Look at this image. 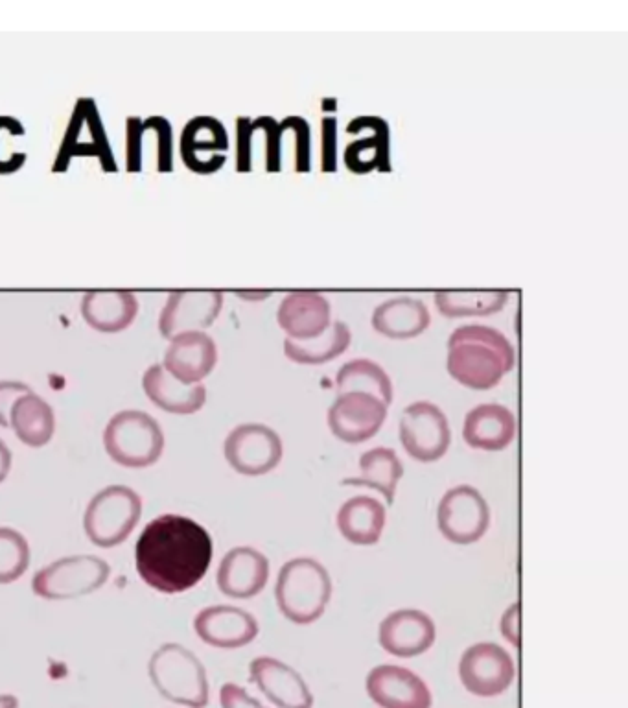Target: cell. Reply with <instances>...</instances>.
Returning a JSON list of instances; mask_svg holds the SVG:
<instances>
[{"instance_id": "cell-15", "label": "cell", "mask_w": 628, "mask_h": 708, "mask_svg": "<svg viewBox=\"0 0 628 708\" xmlns=\"http://www.w3.org/2000/svg\"><path fill=\"white\" fill-rule=\"evenodd\" d=\"M378 640L389 655L411 659L430 651L437 640V627L430 614L420 609H398L382 620Z\"/></svg>"}, {"instance_id": "cell-4", "label": "cell", "mask_w": 628, "mask_h": 708, "mask_svg": "<svg viewBox=\"0 0 628 708\" xmlns=\"http://www.w3.org/2000/svg\"><path fill=\"white\" fill-rule=\"evenodd\" d=\"M148 675L161 697L174 705L205 708L209 705V675L194 651L177 642H166L153 651Z\"/></svg>"}, {"instance_id": "cell-39", "label": "cell", "mask_w": 628, "mask_h": 708, "mask_svg": "<svg viewBox=\"0 0 628 708\" xmlns=\"http://www.w3.org/2000/svg\"><path fill=\"white\" fill-rule=\"evenodd\" d=\"M28 391L30 388L24 382L0 380V426L2 428H10V412H12L13 402Z\"/></svg>"}, {"instance_id": "cell-3", "label": "cell", "mask_w": 628, "mask_h": 708, "mask_svg": "<svg viewBox=\"0 0 628 708\" xmlns=\"http://www.w3.org/2000/svg\"><path fill=\"white\" fill-rule=\"evenodd\" d=\"M332 590L330 574L317 559L295 557L279 570L275 602L286 620L297 626H310L325 614Z\"/></svg>"}, {"instance_id": "cell-23", "label": "cell", "mask_w": 628, "mask_h": 708, "mask_svg": "<svg viewBox=\"0 0 628 708\" xmlns=\"http://www.w3.org/2000/svg\"><path fill=\"white\" fill-rule=\"evenodd\" d=\"M152 139L155 150L157 172L166 174L174 170V133L170 122L164 117H150L142 120L129 117L126 122V168L137 174L144 166V150Z\"/></svg>"}, {"instance_id": "cell-20", "label": "cell", "mask_w": 628, "mask_h": 708, "mask_svg": "<svg viewBox=\"0 0 628 708\" xmlns=\"http://www.w3.org/2000/svg\"><path fill=\"white\" fill-rule=\"evenodd\" d=\"M229 135L218 118L196 117L187 122L181 133V159L198 174H212L225 165Z\"/></svg>"}, {"instance_id": "cell-36", "label": "cell", "mask_w": 628, "mask_h": 708, "mask_svg": "<svg viewBox=\"0 0 628 708\" xmlns=\"http://www.w3.org/2000/svg\"><path fill=\"white\" fill-rule=\"evenodd\" d=\"M280 163L284 154L290 155L295 172L310 170V126L301 117L284 118L279 124Z\"/></svg>"}, {"instance_id": "cell-40", "label": "cell", "mask_w": 628, "mask_h": 708, "mask_svg": "<svg viewBox=\"0 0 628 708\" xmlns=\"http://www.w3.org/2000/svg\"><path fill=\"white\" fill-rule=\"evenodd\" d=\"M221 708H266L255 697L249 696L242 686L227 683L220 690Z\"/></svg>"}, {"instance_id": "cell-16", "label": "cell", "mask_w": 628, "mask_h": 708, "mask_svg": "<svg viewBox=\"0 0 628 708\" xmlns=\"http://www.w3.org/2000/svg\"><path fill=\"white\" fill-rule=\"evenodd\" d=\"M194 631L201 642L216 649H240L258 637L255 616L234 605H210L194 618Z\"/></svg>"}, {"instance_id": "cell-13", "label": "cell", "mask_w": 628, "mask_h": 708, "mask_svg": "<svg viewBox=\"0 0 628 708\" xmlns=\"http://www.w3.org/2000/svg\"><path fill=\"white\" fill-rule=\"evenodd\" d=\"M387 404L360 391L339 393L328 408V428L341 443L360 445L373 439L387 419Z\"/></svg>"}, {"instance_id": "cell-12", "label": "cell", "mask_w": 628, "mask_h": 708, "mask_svg": "<svg viewBox=\"0 0 628 708\" xmlns=\"http://www.w3.org/2000/svg\"><path fill=\"white\" fill-rule=\"evenodd\" d=\"M459 677L470 694L496 697L511 688L516 666L507 649L494 642H479L461 655Z\"/></svg>"}, {"instance_id": "cell-22", "label": "cell", "mask_w": 628, "mask_h": 708, "mask_svg": "<svg viewBox=\"0 0 628 708\" xmlns=\"http://www.w3.org/2000/svg\"><path fill=\"white\" fill-rule=\"evenodd\" d=\"M277 321L290 340L304 342L321 336L332 323V305L325 295L312 290L290 292L282 299Z\"/></svg>"}, {"instance_id": "cell-10", "label": "cell", "mask_w": 628, "mask_h": 708, "mask_svg": "<svg viewBox=\"0 0 628 708\" xmlns=\"http://www.w3.org/2000/svg\"><path fill=\"white\" fill-rule=\"evenodd\" d=\"M437 526L442 537L452 544L477 543L490 526V508L485 496L472 485H455L439 502Z\"/></svg>"}, {"instance_id": "cell-33", "label": "cell", "mask_w": 628, "mask_h": 708, "mask_svg": "<svg viewBox=\"0 0 628 708\" xmlns=\"http://www.w3.org/2000/svg\"><path fill=\"white\" fill-rule=\"evenodd\" d=\"M336 391L338 395L349 391L369 393L378 397L387 406H391L395 399L393 380L387 375L384 367L369 358H356L347 362L345 366L339 367L336 375Z\"/></svg>"}, {"instance_id": "cell-14", "label": "cell", "mask_w": 628, "mask_h": 708, "mask_svg": "<svg viewBox=\"0 0 628 708\" xmlns=\"http://www.w3.org/2000/svg\"><path fill=\"white\" fill-rule=\"evenodd\" d=\"M221 308L220 290H175L168 294L159 314V332L166 340L183 332H205L218 319Z\"/></svg>"}, {"instance_id": "cell-43", "label": "cell", "mask_w": 628, "mask_h": 708, "mask_svg": "<svg viewBox=\"0 0 628 708\" xmlns=\"http://www.w3.org/2000/svg\"><path fill=\"white\" fill-rule=\"evenodd\" d=\"M12 465V450L8 449V445L0 439V484L8 478V474L12 471Z\"/></svg>"}, {"instance_id": "cell-24", "label": "cell", "mask_w": 628, "mask_h": 708, "mask_svg": "<svg viewBox=\"0 0 628 708\" xmlns=\"http://www.w3.org/2000/svg\"><path fill=\"white\" fill-rule=\"evenodd\" d=\"M516 437V417L503 404H479L466 413L463 439L470 449L500 452Z\"/></svg>"}, {"instance_id": "cell-28", "label": "cell", "mask_w": 628, "mask_h": 708, "mask_svg": "<svg viewBox=\"0 0 628 708\" xmlns=\"http://www.w3.org/2000/svg\"><path fill=\"white\" fill-rule=\"evenodd\" d=\"M10 428L30 449H43L56 432V413L41 395L30 390L13 402Z\"/></svg>"}, {"instance_id": "cell-37", "label": "cell", "mask_w": 628, "mask_h": 708, "mask_svg": "<svg viewBox=\"0 0 628 708\" xmlns=\"http://www.w3.org/2000/svg\"><path fill=\"white\" fill-rule=\"evenodd\" d=\"M23 135V124L17 118L0 117V174H13L26 163L28 155L12 150V142Z\"/></svg>"}, {"instance_id": "cell-5", "label": "cell", "mask_w": 628, "mask_h": 708, "mask_svg": "<svg viewBox=\"0 0 628 708\" xmlns=\"http://www.w3.org/2000/svg\"><path fill=\"white\" fill-rule=\"evenodd\" d=\"M164 447L163 428L142 410L115 413L105 426V454L120 467L148 469L161 460Z\"/></svg>"}, {"instance_id": "cell-6", "label": "cell", "mask_w": 628, "mask_h": 708, "mask_svg": "<svg viewBox=\"0 0 628 708\" xmlns=\"http://www.w3.org/2000/svg\"><path fill=\"white\" fill-rule=\"evenodd\" d=\"M142 517V498L128 485H109L89 500L83 531L98 548L126 543Z\"/></svg>"}, {"instance_id": "cell-42", "label": "cell", "mask_w": 628, "mask_h": 708, "mask_svg": "<svg viewBox=\"0 0 628 708\" xmlns=\"http://www.w3.org/2000/svg\"><path fill=\"white\" fill-rule=\"evenodd\" d=\"M323 144H325V152H323V170L330 172L336 170V118H325L323 122Z\"/></svg>"}, {"instance_id": "cell-9", "label": "cell", "mask_w": 628, "mask_h": 708, "mask_svg": "<svg viewBox=\"0 0 628 708\" xmlns=\"http://www.w3.org/2000/svg\"><path fill=\"white\" fill-rule=\"evenodd\" d=\"M282 454L284 447L279 434L262 423L236 426L223 443V456L231 469L251 478L275 471L282 461Z\"/></svg>"}, {"instance_id": "cell-19", "label": "cell", "mask_w": 628, "mask_h": 708, "mask_svg": "<svg viewBox=\"0 0 628 708\" xmlns=\"http://www.w3.org/2000/svg\"><path fill=\"white\" fill-rule=\"evenodd\" d=\"M251 683L279 708H312L314 694L303 675L275 657H256L249 664Z\"/></svg>"}, {"instance_id": "cell-32", "label": "cell", "mask_w": 628, "mask_h": 708, "mask_svg": "<svg viewBox=\"0 0 628 708\" xmlns=\"http://www.w3.org/2000/svg\"><path fill=\"white\" fill-rule=\"evenodd\" d=\"M350 343H352V332L349 325L343 321H334L321 336L312 340L297 342L286 338L284 354L288 360L301 366H321L345 353Z\"/></svg>"}, {"instance_id": "cell-27", "label": "cell", "mask_w": 628, "mask_h": 708, "mask_svg": "<svg viewBox=\"0 0 628 708\" xmlns=\"http://www.w3.org/2000/svg\"><path fill=\"white\" fill-rule=\"evenodd\" d=\"M371 321L374 331L382 334L387 340L404 342L428 331L431 314L428 307L417 297L398 295L374 308Z\"/></svg>"}, {"instance_id": "cell-8", "label": "cell", "mask_w": 628, "mask_h": 708, "mask_svg": "<svg viewBox=\"0 0 628 708\" xmlns=\"http://www.w3.org/2000/svg\"><path fill=\"white\" fill-rule=\"evenodd\" d=\"M400 443L411 460H441L452 445V428L446 413L430 401L409 404L400 417Z\"/></svg>"}, {"instance_id": "cell-7", "label": "cell", "mask_w": 628, "mask_h": 708, "mask_svg": "<svg viewBox=\"0 0 628 708\" xmlns=\"http://www.w3.org/2000/svg\"><path fill=\"white\" fill-rule=\"evenodd\" d=\"M111 578V567L98 555H67L35 572L32 590L48 602L89 596Z\"/></svg>"}, {"instance_id": "cell-25", "label": "cell", "mask_w": 628, "mask_h": 708, "mask_svg": "<svg viewBox=\"0 0 628 708\" xmlns=\"http://www.w3.org/2000/svg\"><path fill=\"white\" fill-rule=\"evenodd\" d=\"M142 390L159 410L172 415H194L207 402V388L203 384H183L163 364H153L144 371Z\"/></svg>"}, {"instance_id": "cell-26", "label": "cell", "mask_w": 628, "mask_h": 708, "mask_svg": "<svg viewBox=\"0 0 628 708\" xmlns=\"http://www.w3.org/2000/svg\"><path fill=\"white\" fill-rule=\"evenodd\" d=\"M139 314V299L129 290H93L83 295L82 316L94 331H126Z\"/></svg>"}, {"instance_id": "cell-38", "label": "cell", "mask_w": 628, "mask_h": 708, "mask_svg": "<svg viewBox=\"0 0 628 708\" xmlns=\"http://www.w3.org/2000/svg\"><path fill=\"white\" fill-rule=\"evenodd\" d=\"M236 170L238 172H249L253 168V142L255 137L260 133L262 135V126H260V118L251 120V118L240 117L236 122Z\"/></svg>"}, {"instance_id": "cell-11", "label": "cell", "mask_w": 628, "mask_h": 708, "mask_svg": "<svg viewBox=\"0 0 628 708\" xmlns=\"http://www.w3.org/2000/svg\"><path fill=\"white\" fill-rule=\"evenodd\" d=\"M74 157H96L105 170H117L115 157L109 148L104 122L91 98H82L72 111L69 126L54 161V172L67 170Z\"/></svg>"}, {"instance_id": "cell-2", "label": "cell", "mask_w": 628, "mask_h": 708, "mask_svg": "<svg viewBox=\"0 0 628 708\" xmlns=\"http://www.w3.org/2000/svg\"><path fill=\"white\" fill-rule=\"evenodd\" d=\"M516 364L511 340L487 325H463L448 340L446 369L450 377L470 390L496 388Z\"/></svg>"}, {"instance_id": "cell-1", "label": "cell", "mask_w": 628, "mask_h": 708, "mask_svg": "<svg viewBox=\"0 0 628 708\" xmlns=\"http://www.w3.org/2000/svg\"><path fill=\"white\" fill-rule=\"evenodd\" d=\"M214 544L207 528L185 515L166 513L148 522L135 544V568L150 589L174 596L207 576Z\"/></svg>"}, {"instance_id": "cell-35", "label": "cell", "mask_w": 628, "mask_h": 708, "mask_svg": "<svg viewBox=\"0 0 628 708\" xmlns=\"http://www.w3.org/2000/svg\"><path fill=\"white\" fill-rule=\"evenodd\" d=\"M32 550L21 531L0 526V585L23 578L30 567Z\"/></svg>"}, {"instance_id": "cell-44", "label": "cell", "mask_w": 628, "mask_h": 708, "mask_svg": "<svg viewBox=\"0 0 628 708\" xmlns=\"http://www.w3.org/2000/svg\"><path fill=\"white\" fill-rule=\"evenodd\" d=\"M0 708H19V699L12 694H0Z\"/></svg>"}, {"instance_id": "cell-41", "label": "cell", "mask_w": 628, "mask_h": 708, "mask_svg": "<svg viewBox=\"0 0 628 708\" xmlns=\"http://www.w3.org/2000/svg\"><path fill=\"white\" fill-rule=\"evenodd\" d=\"M501 635L514 646L520 648V603H512L501 616Z\"/></svg>"}, {"instance_id": "cell-34", "label": "cell", "mask_w": 628, "mask_h": 708, "mask_svg": "<svg viewBox=\"0 0 628 708\" xmlns=\"http://www.w3.org/2000/svg\"><path fill=\"white\" fill-rule=\"evenodd\" d=\"M507 301V290H442L435 294V307L446 318H485L501 312Z\"/></svg>"}, {"instance_id": "cell-18", "label": "cell", "mask_w": 628, "mask_h": 708, "mask_svg": "<svg viewBox=\"0 0 628 708\" xmlns=\"http://www.w3.org/2000/svg\"><path fill=\"white\" fill-rule=\"evenodd\" d=\"M367 694L380 708H431L430 688L419 675L395 664H380L367 675Z\"/></svg>"}, {"instance_id": "cell-17", "label": "cell", "mask_w": 628, "mask_h": 708, "mask_svg": "<svg viewBox=\"0 0 628 708\" xmlns=\"http://www.w3.org/2000/svg\"><path fill=\"white\" fill-rule=\"evenodd\" d=\"M269 559L253 546H236L223 555L216 572L221 594L233 600H251L266 589Z\"/></svg>"}, {"instance_id": "cell-30", "label": "cell", "mask_w": 628, "mask_h": 708, "mask_svg": "<svg viewBox=\"0 0 628 708\" xmlns=\"http://www.w3.org/2000/svg\"><path fill=\"white\" fill-rule=\"evenodd\" d=\"M358 467H360V474L343 480V484L378 491L384 496L385 504L393 506L396 489L400 480L404 478V465L395 450L387 447L367 450L365 454H361Z\"/></svg>"}, {"instance_id": "cell-21", "label": "cell", "mask_w": 628, "mask_h": 708, "mask_svg": "<svg viewBox=\"0 0 628 708\" xmlns=\"http://www.w3.org/2000/svg\"><path fill=\"white\" fill-rule=\"evenodd\" d=\"M218 364V347L207 332L177 334L164 353L163 367L183 384H201Z\"/></svg>"}, {"instance_id": "cell-29", "label": "cell", "mask_w": 628, "mask_h": 708, "mask_svg": "<svg viewBox=\"0 0 628 708\" xmlns=\"http://www.w3.org/2000/svg\"><path fill=\"white\" fill-rule=\"evenodd\" d=\"M385 508L373 496H352L338 511V530L354 546H373L382 539Z\"/></svg>"}, {"instance_id": "cell-31", "label": "cell", "mask_w": 628, "mask_h": 708, "mask_svg": "<svg viewBox=\"0 0 628 708\" xmlns=\"http://www.w3.org/2000/svg\"><path fill=\"white\" fill-rule=\"evenodd\" d=\"M354 122L369 131L363 139L350 142L345 150V165L356 174L371 172L373 168L389 170V128L382 118L358 117Z\"/></svg>"}]
</instances>
